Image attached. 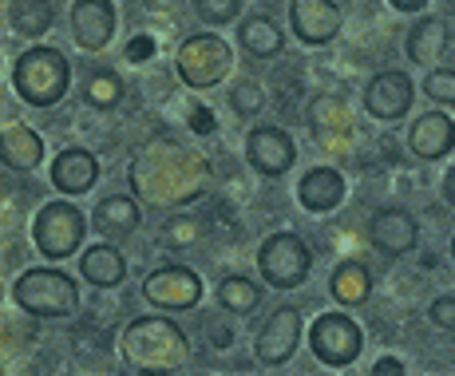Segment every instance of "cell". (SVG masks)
Masks as SVG:
<instances>
[{
    "label": "cell",
    "instance_id": "17",
    "mask_svg": "<svg viewBox=\"0 0 455 376\" xmlns=\"http://www.w3.org/2000/svg\"><path fill=\"white\" fill-rule=\"evenodd\" d=\"M139 222H143V210L127 195H108L92 214L95 234H103L108 242H127L139 230Z\"/></svg>",
    "mask_w": 455,
    "mask_h": 376
},
{
    "label": "cell",
    "instance_id": "9",
    "mask_svg": "<svg viewBox=\"0 0 455 376\" xmlns=\"http://www.w3.org/2000/svg\"><path fill=\"white\" fill-rule=\"evenodd\" d=\"M412 100H416L412 76L396 72V68L372 76L369 87H364V108H369L372 119H384V124H392V119H404L408 111H412Z\"/></svg>",
    "mask_w": 455,
    "mask_h": 376
},
{
    "label": "cell",
    "instance_id": "7",
    "mask_svg": "<svg viewBox=\"0 0 455 376\" xmlns=\"http://www.w3.org/2000/svg\"><path fill=\"white\" fill-rule=\"evenodd\" d=\"M309 345H313V356L329 369H345L361 356L364 348V333L348 313H321L309 329Z\"/></svg>",
    "mask_w": 455,
    "mask_h": 376
},
{
    "label": "cell",
    "instance_id": "21",
    "mask_svg": "<svg viewBox=\"0 0 455 376\" xmlns=\"http://www.w3.org/2000/svg\"><path fill=\"white\" fill-rule=\"evenodd\" d=\"M238 44L250 60H274L277 52L285 48V36L269 16L258 12V16H246V20L238 24Z\"/></svg>",
    "mask_w": 455,
    "mask_h": 376
},
{
    "label": "cell",
    "instance_id": "33",
    "mask_svg": "<svg viewBox=\"0 0 455 376\" xmlns=\"http://www.w3.org/2000/svg\"><path fill=\"white\" fill-rule=\"evenodd\" d=\"M372 372L380 376V372H404V361H396V356H380V361L372 364Z\"/></svg>",
    "mask_w": 455,
    "mask_h": 376
},
{
    "label": "cell",
    "instance_id": "4",
    "mask_svg": "<svg viewBox=\"0 0 455 376\" xmlns=\"http://www.w3.org/2000/svg\"><path fill=\"white\" fill-rule=\"evenodd\" d=\"M234 68V52L230 44L214 32H195L179 44V56H174V72L187 87L195 92H206V87L222 84Z\"/></svg>",
    "mask_w": 455,
    "mask_h": 376
},
{
    "label": "cell",
    "instance_id": "14",
    "mask_svg": "<svg viewBox=\"0 0 455 376\" xmlns=\"http://www.w3.org/2000/svg\"><path fill=\"white\" fill-rule=\"evenodd\" d=\"M369 234H372V246L380 253L400 258V253L416 250L419 222H416V214H408V210H400V206H380L369 222Z\"/></svg>",
    "mask_w": 455,
    "mask_h": 376
},
{
    "label": "cell",
    "instance_id": "26",
    "mask_svg": "<svg viewBox=\"0 0 455 376\" xmlns=\"http://www.w3.org/2000/svg\"><path fill=\"white\" fill-rule=\"evenodd\" d=\"M218 305L230 313H253L261 305V285H253L250 277H222L218 282Z\"/></svg>",
    "mask_w": 455,
    "mask_h": 376
},
{
    "label": "cell",
    "instance_id": "36",
    "mask_svg": "<svg viewBox=\"0 0 455 376\" xmlns=\"http://www.w3.org/2000/svg\"><path fill=\"white\" fill-rule=\"evenodd\" d=\"M451 258H455V238H451Z\"/></svg>",
    "mask_w": 455,
    "mask_h": 376
},
{
    "label": "cell",
    "instance_id": "13",
    "mask_svg": "<svg viewBox=\"0 0 455 376\" xmlns=\"http://www.w3.org/2000/svg\"><path fill=\"white\" fill-rule=\"evenodd\" d=\"M72 36L84 52H103L116 36V4L111 0H76Z\"/></svg>",
    "mask_w": 455,
    "mask_h": 376
},
{
    "label": "cell",
    "instance_id": "3",
    "mask_svg": "<svg viewBox=\"0 0 455 376\" xmlns=\"http://www.w3.org/2000/svg\"><path fill=\"white\" fill-rule=\"evenodd\" d=\"M12 301L20 305L28 317H72L80 309V285H76L72 274L64 269H52V266H40V269H28V274L16 277L12 285Z\"/></svg>",
    "mask_w": 455,
    "mask_h": 376
},
{
    "label": "cell",
    "instance_id": "22",
    "mask_svg": "<svg viewBox=\"0 0 455 376\" xmlns=\"http://www.w3.org/2000/svg\"><path fill=\"white\" fill-rule=\"evenodd\" d=\"M329 293L337 297L340 305H348V309H356V305H364L372 297V274L364 261H340L337 269H332L329 277Z\"/></svg>",
    "mask_w": 455,
    "mask_h": 376
},
{
    "label": "cell",
    "instance_id": "16",
    "mask_svg": "<svg viewBox=\"0 0 455 376\" xmlns=\"http://www.w3.org/2000/svg\"><path fill=\"white\" fill-rule=\"evenodd\" d=\"M408 147H412L416 159H443L455 151V124L443 111H427L408 131Z\"/></svg>",
    "mask_w": 455,
    "mask_h": 376
},
{
    "label": "cell",
    "instance_id": "2",
    "mask_svg": "<svg viewBox=\"0 0 455 376\" xmlns=\"http://www.w3.org/2000/svg\"><path fill=\"white\" fill-rule=\"evenodd\" d=\"M72 84V60L60 48L36 44L12 64V87L28 108H56Z\"/></svg>",
    "mask_w": 455,
    "mask_h": 376
},
{
    "label": "cell",
    "instance_id": "15",
    "mask_svg": "<svg viewBox=\"0 0 455 376\" xmlns=\"http://www.w3.org/2000/svg\"><path fill=\"white\" fill-rule=\"evenodd\" d=\"M95 179H100V159L84 147H64L52 163V187L64 195H84L95 187Z\"/></svg>",
    "mask_w": 455,
    "mask_h": 376
},
{
    "label": "cell",
    "instance_id": "5",
    "mask_svg": "<svg viewBox=\"0 0 455 376\" xmlns=\"http://www.w3.org/2000/svg\"><path fill=\"white\" fill-rule=\"evenodd\" d=\"M258 269L274 290H297L313 269V250L305 246L301 234L277 230L258 246Z\"/></svg>",
    "mask_w": 455,
    "mask_h": 376
},
{
    "label": "cell",
    "instance_id": "30",
    "mask_svg": "<svg viewBox=\"0 0 455 376\" xmlns=\"http://www.w3.org/2000/svg\"><path fill=\"white\" fill-rule=\"evenodd\" d=\"M427 317H432L435 329H448V333H455V297L443 293L432 301V309H427Z\"/></svg>",
    "mask_w": 455,
    "mask_h": 376
},
{
    "label": "cell",
    "instance_id": "19",
    "mask_svg": "<svg viewBox=\"0 0 455 376\" xmlns=\"http://www.w3.org/2000/svg\"><path fill=\"white\" fill-rule=\"evenodd\" d=\"M297 198L309 214H329L345 203V174L337 167H313L297 187Z\"/></svg>",
    "mask_w": 455,
    "mask_h": 376
},
{
    "label": "cell",
    "instance_id": "12",
    "mask_svg": "<svg viewBox=\"0 0 455 376\" xmlns=\"http://www.w3.org/2000/svg\"><path fill=\"white\" fill-rule=\"evenodd\" d=\"M246 159L250 167L266 179H277L297 163V147L282 127H253L246 135Z\"/></svg>",
    "mask_w": 455,
    "mask_h": 376
},
{
    "label": "cell",
    "instance_id": "34",
    "mask_svg": "<svg viewBox=\"0 0 455 376\" xmlns=\"http://www.w3.org/2000/svg\"><path fill=\"white\" fill-rule=\"evenodd\" d=\"M388 4L396 8V12H424L427 0H388Z\"/></svg>",
    "mask_w": 455,
    "mask_h": 376
},
{
    "label": "cell",
    "instance_id": "25",
    "mask_svg": "<svg viewBox=\"0 0 455 376\" xmlns=\"http://www.w3.org/2000/svg\"><path fill=\"white\" fill-rule=\"evenodd\" d=\"M52 20H56V12H52L48 0H12L8 4V24L20 36H32V40L44 36L52 28Z\"/></svg>",
    "mask_w": 455,
    "mask_h": 376
},
{
    "label": "cell",
    "instance_id": "28",
    "mask_svg": "<svg viewBox=\"0 0 455 376\" xmlns=\"http://www.w3.org/2000/svg\"><path fill=\"white\" fill-rule=\"evenodd\" d=\"M195 12L206 24H230V20H238L242 0H195Z\"/></svg>",
    "mask_w": 455,
    "mask_h": 376
},
{
    "label": "cell",
    "instance_id": "24",
    "mask_svg": "<svg viewBox=\"0 0 455 376\" xmlns=\"http://www.w3.org/2000/svg\"><path fill=\"white\" fill-rule=\"evenodd\" d=\"M124 100V80L111 68H87L84 76V103L95 111H111Z\"/></svg>",
    "mask_w": 455,
    "mask_h": 376
},
{
    "label": "cell",
    "instance_id": "20",
    "mask_svg": "<svg viewBox=\"0 0 455 376\" xmlns=\"http://www.w3.org/2000/svg\"><path fill=\"white\" fill-rule=\"evenodd\" d=\"M0 155L8 171H36L44 163V139L24 124H8L0 135Z\"/></svg>",
    "mask_w": 455,
    "mask_h": 376
},
{
    "label": "cell",
    "instance_id": "32",
    "mask_svg": "<svg viewBox=\"0 0 455 376\" xmlns=\"http://www.w3.org/2000/svg\"><path fill=\"white\" fill-rule=\"evenodd\" d=\"M190 131L195 135H210L214 131V116H210L203 103H190Z\"/></svg>",
    "mask_w": 455,
    "mask_h": 376
},
{
    "label": "cell",
    "instance_id": "18",
    "mask_svg": "<svg viewBox=\"0 0 455 376\" xmlns=\"http://www.w3.org/2000/svg\"><path fill=\"white\" fill-rule=\"evenodd\" d=\"M80 274L95 290H116L127 277V258L116 242H95V246H87L80 253Z\"/></svg>",
    "mask_w": 455,
    "mask_h": 376
},
{
    "label": "cell",
    "instance_id": "27",
    "mask_svg": "<svg viewBox=\"0 0 455 376\" xmlns=\"http://www.w3.org/2000/svg\"><path fill=\"white\" fill-rule=\"evenodd\" d=\"M424 95L435 103H451L455 108V68H432L424 76Z\"/></svg>",
    "mask_w": 455,
    "mask_h": 376
},
{
    "label": "cell",
    "instance_id": "23",
    "mask_svg": "<svg viewBox=\"0 0 455 376\" xmlns=\"http://www.w3.org/2000/svg\"><path fill=\"white\" fill-rule=\"evenodd\" d=\"M443 48H448V24L435 20V16H424L408 36V60L412 64H435L443 56Z\"/></svg>",
    "mask_w": 455,
    "mask_h": 376
},
{
    "label": "cell",
    "instance_id": "11",
    "mask_svg": "<svg viewBox=\"0 0 455 376\" xmlns=\"http://www.w3.org/2000/svg\"><path fill=\"white\" fill-rule=\"evenodd\" d=\"M340 24H345V16L332 0H290V28L301 44H313V48L332 44Z\"/></svg>",
    "mask_w": 455,
    "mask_h": 376
},
{
    "label": "cell",
    "instance_id": "8",
    "mask_svg": "<svg viewBox=\"0 0 455 376\" xmlns=\"http://www.w3.org/2000/svg\"><path fill=\"white\" fill-rule=\"evenodd\" d=\"M143 297L155 309H166V313L195 309V305L203 301V277L187 266H163V269H155V274H147Z\"/></svg>",
    "mask_w": 455,
    "mask_h": 376
},
{
    "label": "cell",
    "instance_id": "31",
    "mask_svg": "<svg viewBox=\"0 0 455 376\" xmlns=\"http://www.w3.org/2000/svg\"><path fill=\"white\" fill-rule=\"evenodd\" d=\"M155 52H159V44L147 36V32H139V36L127 44V64H147V60H151Z\"/></svg>",
    "mask_w": 455,
    "mask_h": 376
},
{
    "label": "cell",
    "instance_id": "29",
    "mask_svg": "<svg viewBox=\"0 0 455 376\" xmlns=\"http://www.w3.org/2000/svg\"><path fill=\"white\" fill-rule=\"evenodd\" d=\"M230 103H234V111H238V116H242V119H250V116H258V111H261V108H266V95H261V87H258V84L242 80L238 87H234Z\"/></svg>",
    "mask_w": 455,
    "mask_h": 376
},
{
    "label": "cell",
    "instance_id": "6",
    "mask_svg": "<svg viewBox=\"0 0 455 376\" xmlns=\"http://www.w3.org/2000/svg\"><path fill=\"white\" fill-rule=\"evenodd\" d=\"M84 234H87L84 210L64 203V198H60V203L40 206V214L32 218V242H36V250L48 261L72 258V253L84 246Z\"/></svg>",
    "mask_w": 455,
    "mask_h": 376
},
{
    "label": "cell",
    "instance_id": "1",
    "mask_svg": "<svg viewBox=\"0 0 455 376\" xmlns=\"http://www.w3.org/2000/svg\"><path fill=\"white\" fill-rule=\"evenodd\" d=\"M119 353L135 372H179L190 361V340L171 317H135L119 337Z\"/></svg>",
    "mask_w": 455,
    "mask_h": 376
},
{
    "label": "cell",
    "instance_id": "10",
    "mask_svg": "<svg viewBox=\"0 0 455 376\" xmlns=\"http://www.w3.org/2000/svg\"><path fill=\"white\" fill-rule=\"evenodd\" d=\"M297 345H301V309H293V305H282V309H274L266 317V325H261L253 353H258L261 364L277 369V364H285L297 353Z\"/></svg>",
    "mask_w": 455,
    "mask_h": 376
},
{
    "label": "cell",
    "instance_id": "35",
    "mask_svg": "<svg viewBox=\"0 0 455 376\" xmlns=\"http://www.w3.org/2000/svg\"><path fill=\"white\" fill-rule=\"evenodd\" d=\"M443 198H448V203L455 206V167H451L448 174H443Z\"/></svg>",
    "mask_w": 455,
    "mask_h": 376
}]
</instances>
